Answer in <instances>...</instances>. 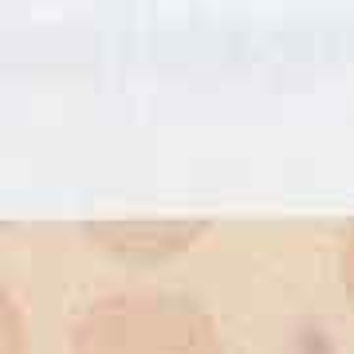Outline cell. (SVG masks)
I'll return each instance as SVG.
<instances>
[{
	"label": "cell",
	"mask_w": 354,
	"mask_h": 354,
	"mask_svg": "<svg viewBox=\"0 0 354 354\" xmlns=\"http://www.w3.org/2000/svg\"><path fill=\"white\" fill-rule=\"evenodd\" d=\"M83 232L91 248L122 264H165L174 256L193 252L209 232V221H99Z\"/></svg>",
	"instance_id": "cell-2"
},
{
	"label": "cell",
	"mask_w": 354,
	"mask_h": 354,
	"mask_svg": "<svg viewBox=\"0 0 354 354\" xmlns=\"http://www.w3.org/2000/svg\"><path fill=\"white\" fill-rule=\"evenodd\" d=\"M0 354H28L24 311L4 288H0Z\"/></svg>",
	"instance_id": "cell-3"
},
{
	"label": "cell",
	"mask_w": 354,
	"mask_h": 354,
	"mask_svg": "<svg viewBox=\"0 0 354 354\" xmlns=\"http://www.w3.org/2000/svg\"><path fill=\"white\" fill-rule=\"evenodd\" d=\"M339 279H342V291H346V304L354 307V225L342 232V244H339Z\"/></svg>",
	"instance_id": "cell-4"
},
{
	"label": "cell",
	"mask_w": 354,
	"mask_h": 354,
	"mask_svg": "<svg viewBox=\"0 0 354 354\" xmlns=\"http://www.w3.org/2000/svg\"><path fill=\"white\" fill-rule=\"evenodd\" d=\"M71 354H225L221 327L177 291H114L79 315Z\"/></svg>",
	"instance_id": "cell-1"
}]
</instances>
